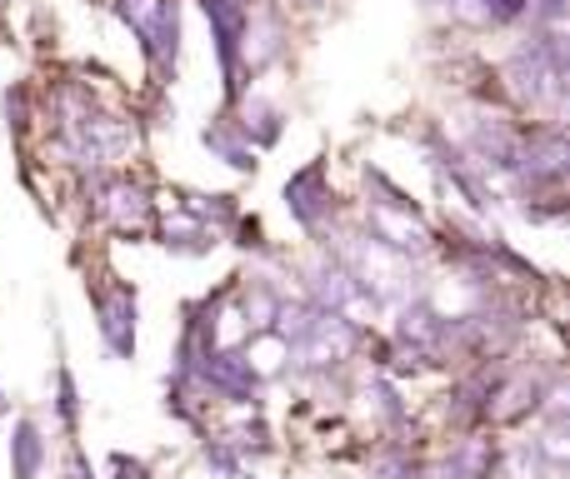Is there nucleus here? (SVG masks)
Segmentation results:
<instances>
[{
    "label": "nucleus",
    "instance_id": "nucleus-1",
    "mask_svg": "<svg viewBox=\"0 0 570 479\" xmlns=\"http://www.w3.org/2000/svg\"><path fill=\"white\" fill-rule=\"evenodd\" d=\"M285 210H291V220L301 230H321L325 226V216L335 210V200H331V176H325V166H305V170H295L291 180H285Z\"/></svg>",
    "mask_w": 570,
    "mask_h": 479
},
{
    "label": "nucleus",
    "instance_id": "nucleus-2",
    "mask_svg": "<svg viewBox=\"0 0 570 479\" xmlns=\"http://www.w3.org/2000/svg\"><path fill=\"white\" fill-rule=\"evenodd\" d=\"M196 380L206 385L210 395L230 400V405H250V400H256V390H261V370L246 360V355H236V350H216L196 370Z\"/></svg>",
    "mask_w": 570,
    "mask_h": 479
},
{
    "label": "nucleus",
    "instance_id": "nucleus-3",
    "mask_svg": "<svg viewBox=\"0 0 570 479\" xmlns=\"http://www.w3.org/2000/svg\"><path fill=\"white\" fill-rule=\"evenodd\" d=\"M96 315H100V340L116 360H130L136 355V295L126 285H110V290H96Z\"/></svg>",
    "mask_w": 570,
    "mask_h": 479
},
{
    "label": "nucleus",
    "instance_id": "nucleus-4",
    "mask_svg": "<svg viewBox=\"0 0 570 479\" xmlns=\"http://www.w3.org/2000/svg\"><path fill=\"white\" fill-rule=\"evenodd\" d=\"M365 230H371L375 245H385V250L401 255V260H411V255H425V250H431V230L421 226V216H415V210L371 206V216H365Z\"/></svg>",
    "mask_w": 570,
    "mask_h": 479
},
{
    "label": "nucleus",
    "instance_id": "nucleus-5",
    "mask_svg": "<svg viewBox=\"0 0 570 479\" xmlns=\"http://www.w3.org/2000/svg\"><path fill=\"white\" fill-rule=\"evenodd\" d=\"M210 30H216V50H220V70H226V90H236L240 76V36H246V10L230 0H200Z\"/></svg>",
    "mask_w": 570,
    "mask_h": 479
},
{
    "label": "nucleus",
    "instance_id": "nucleus-6",
    "mask_svg": "<svg viewBox=\"0 0 570 479\" xmlns=\"http://www.w3.org/2000/svg\"><path fill=\"white\" fill-rule=\"evenodd\" d=\"M100 216L110 220V226L120 230V236H136V230L150 226V196L140 186H130V180H116V186L100 190Z\"/></svg>",
    "mask_w": 570,
    "mask_h": 479
},
{
    "label": "nucleus",
    "instance_id": "nucleus-7",
    "mask_svg": "<svg viewBox=\"0 0 570 479\" xmlns=\"http://www.w3.org/2000/svg\"><path fill=\"white\" fill-rule=\"evenodd\" d=\"M40 465H46L40 425L36 420H16L10 425V470H16V479H40Z\"/></svg>",
    "mask_w": 570,
    "mask_h": 479
},
{
    "label": "nucleus",
    "instance_id": "nucleus-8",
    "mask_svg": "<svg viewBox=\"0 0 570 479\" xmlns=\"http://www.w3.org/2000/svg\"><path fill=\"white\" fill-rule=\"evenodd\" d=\"M236 130L250 140V146H276V140H281V110L271 106L266 96H246V100H240Z\"/></svg>",
    "mask_w": 570,
    "mask_h": 479
},
{
    "label": "nucleus",
    "instance_id": "nucleus-9",
    "mask_svg": "<svg viewBox=\"0 0 570 479\" xmlns=\"http://www.w3.org/2000/svg\"><path fill=\"white\" fill-rule=\"evenodd\" d=\"M240 46H246V70H250V76H261V70L281 56V20L276 16L250 20L246 36H240Z\"/></svg>",
    "mask_w": 570,
    "mask_h": 479
},
{
    "label": "nucleus",
    "instance_id": "nucleus-10",
    "mask_svg": "<svg viewBox=\"0 0 570 479\" xmlns=\"http://www.w3.org/2000/svg\"><path fill=\"white\" fill-rule=\"evenodd\" d=\"M160 245H166L170 255H210L216 236H210L196 216H176V220H166V230H160Z\"/></svg>",
    "mask_w": 570,
    "mask_h": 479
},
{
    "label": "nucleus",
    "instance_id": "nucleus-11",
    "mask_svg": "<svg viewBox=\"0 0 570 479\" xmlns=\"http://www.w3.org/2000/svg\"><path fill=\"white\" fill-rule=\"evenodd\" d=\"M200 140H206V150H216V156L226 160L230 170H240V176H250V170H256V156H250V146L236 136V130L226 126V120H216V126H206V136H200Z\"/></svg>",
    "mask_w": 570,
    "mask_h": 479
},
{
    "label": "nucleus",
    "instance_id": "nucleus-12",
    "mask_svg": "<svg viewBox=\"0 0 570 479\" xmlns=\"http://www.w3.org/2000/svg\"><path fill=\"white\" fill-rule=\"evenodd\" d=\"M281 300H285V295H281V290H271L266 280L250 285V290H246V305H240L246 335H266V330H271V320H276V310H281Z\"/></svg>",
    "mask_w": 570,
    "mask_h": 479
},
{
    "label": "nucleus",
    "instance_id": "nucleus-13",
    "mask_svg": "<svg viewBox=\"0 0 570 479\" xmlns=\"http://www.w3.org/2000/svg\"><path fill=\"white\" fill-rule=\"evenodd\" d=\"M365 400H371V410L381 415L385 425H405V405H401V395H395L391 380H371L365 385Z\"/></svg>",
    "mask_w": 570,
    "mask_h": 479
},
{
    "label": "nucleus",
    "instance_id": "nucleus-14",
    "mask_svg": "<svg viewBox=\"0 0 570 479\" xmlns=\"http://www.w3.org/2000/svg\"><path fill=\"white\" fill-rule=\"evenodd\" d=\"M56 410H60V425H66V430H76L80 395H76V380H70V370H60V380H56Z\"/></svg>",
    "mask_w": 570,
    "mask_h": 479
},
{
    "label": "nucleus",
    "instance_id": "nucleus-15",
    "mask_svg": "<svg viewBox=\"0 0 570 479\" xmlns=\"http://www.w3.org/2000/svg\"><path fill=\"white\" fill-rule=\"evenodd\" d=\"M190 216L196 220H236V200L230 196H190Z\"/></svg>",
    "mask_w": 570,
    "mask_h": 479
},
{
    "label": "nucleus",
    "instance_id": "nucleus-16",
    "mask_svg": "<svg viewBox=\"0 0 570 479\" xmlns=\"http://www.w3.org/2000/svg\"><path fill=\"white\" fill-rule=\"evenodd\" d=\"M206 465L226 479H240V455L230 450V440H206Z\"/></svg>",
    "mask_w": 570,
    "mask_h": 479
},
{
    "label": "nucleus",
    "instance_id": "nucleus-17",
    "mask_svg": "<svg viewBox=\"0 0 570 479\" xmlns=\"http://www.w3.org/2000/svg\"><path fill=\"white\" fill-rule=\"evenodd\" d=\"M375 479H415V470L405 455H385V460L375 465Z\"/></svg>",
    "mask_w": 570,
    "mask_h": 479
},
{
    "label": "nucleus",
    "instance_id": "nucleus-18",
    "mask_svg": "<svg viewBox=\"0 0 570 479\" xmlns=\"http://www.w3.org/2000/svg\"><path fill=\"white\" fill-rule=\"evenodd\" d=\"M535 16L546 20V30H561V20H566V0H541V6H535Z\"/></svg>",
    "mask_w": 570,
    "mask_h": 479
},
{
    "label": "nucleus",
    "instance_id": "nucleus-19",
    "mask_svg": "<svg viewBox=\"0 0 570 479\" xmlns=\"http://www.w3.org/2000/svg\"><path fill=\"white\" fill-rule=\"evenodd\" d=\"M110 465H116V475H120V479H146V475H150L146 465H140V460H126V455H116Z\"/></svg>",
    "mask_w": 570,
    "mask_h": 479
},
{
    "label": "nucleus",
    "instance_id": "nucleus-20",
    "mask_svg": "<svg viewBox=\"0 0 570 479\" xmlns=\"http://www.w3.org/2000/svg\"><path fill=\"white\" fill-rule=\"evenodd\" d=\"M70 479H96V475L86 470V460H76V465H70Z\"/></svg>",
    "mask_w": 570,
    "mask_h": 479
},
{
    "label": "nucleus",
    "instance_id": "nucleus-21",
    "mask_svg": "<svg viewBox=\"0 0 570 479\" xmlns=\"http://www.w3.org/2000/svg\"><path fill=\"white\" fill-rule=\"evenodd\" d=\"M0 415H6V390H0Z\"/></svg>",
    "mask_w": 570,
    "mask_h": 479
},
{
    "label": "nucleus",
    "instance_id": "nucleus-22",
    "mask_svg": "<svg viewBox=\"0 0 570 479\" xmlns=\"http://www.w3.org/2000/svg\"><path fill=\"white\" fill-rule=\"evenodd\" d=\"M230 6H240V10H246V0H230Z\"/></svg>",
    "mask_w": 570,
    "mask_h": 479
}]
</instances>
